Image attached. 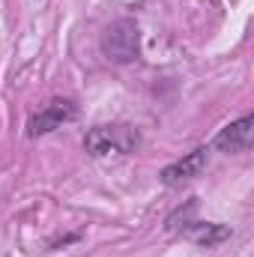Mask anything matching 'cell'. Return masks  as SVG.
Wrapping results in <instances>:
<instances>
[{"instance_id": "8992f818", "label": "cell", "mask_w": 254, "mask_h": 257, "mask_svg": "<svg viewBox=\"0 0 254 257\" xmlns=\"http://www.w3.org/2000/svg\"><path fill=\"white\" fill-rule=\"evenodd\" d=\"M186 233H189V236L194 239V242H197V245H206V248L230 236V230H227L224 224H191Z\"/></svg>"}, {"instance_id": "3957f363", "label": "cell", "mask_w": 254, "mask_h": 257, "mask_svg": "<svg viewBox=\"0 0 254 257\" xmlns=\"http://www.w3.org/2000/svg\"><path fill=\"white\" fill-rule=\"evenodd\" d=\"M75 117H78V108H75L72 102H66V99H54V102H48L39 114L30 117L27 132H30V138H39V135H48V132L60 128L63 123L75 120Z\"/></svg>"}, {"instance_id": "5b68a950", "label": "cell", "mask_w": 254, "mask_h": 257, "mask_svg": "<svg viewBox=\"0 0 254 257\" xmlns=\"http://www.w3.org/2000/svg\"><path fill=\"white\" fill-rule=\"evenodd\" d=\"M251 135H254V117L245 114V117L227 123V126L215 135V147H218L221 153H242V150H248Z\"/></svg>"}, {"instance_id": "7a4b0ae2", "label": "cell", "mask_w": 254, "mask_h": 257, "mask_svg": "<svg viewBox=\"0 0 254 257\" xmlns=\"http://www.w3.org/2000/svg\"><path fill=\"white\" fill-rule=\"evenodd\" d=\"M102 51L117 60V63H129L138 57V27L132 21H117L108 27L105 39H102Z\"/></svg>"}, {"instance_id": "277c9868", "label": "cell", "mask_w": 254, "mask_h": 257, "mask_svg": "<svg viewBox=\"0 0 254 257\" xmlns=\"http://www.w3.org/2000/svg\"><path fill=\"white\" fill-rule=\"evenodd\" d=\"M206 159H209V150H206V147H200V150L189 153L186 159H180V162H174V165L162 168L159 180H162L165 186H180V183H186V180H194V177L206 168Z\"/></svg>"}, {"instance_id": "6da1fadb", "label": "cell", "mask_w": 254, "mask_h": 257, "mask_svg": "<svg viewBox=\"0 0 254 257\" xmlns=\"http://www.w3.org/2000/svg\"><path fill=\"white\" fill-rule=\"evenodd\" d=\"M138 132L132 126H96L87 132L84 147L93 156H123L138 147Z\"/></svg>"}]
</instances>
